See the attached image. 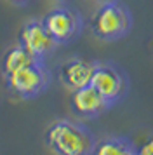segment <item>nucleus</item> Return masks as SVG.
Listing matches in <instances>:
<instances>
[{
  "instance_id": "f03ea898",
  "label": "nucleus",
  "mask_w": 153,
  "mask_h": 155,
  "mask_svg": "<svg viewBox=\"0 0 153 155\" xmlns=\"http://www.w3.org/2000/svg\"><path fill=\"white\" fill-rule=\"evenodd\" d=\"M90 31L97 40L115 42L131 33L132 14L129 7L118 0L99 4L96 12L90 18Z\"/></svg>"
},
{
  "instance_id": "f8f14e48",
  "label": "nucleus",
  "mask_w": 153,
  "mask_h": 155,
  "mask_svg": "<svg viewBox=\"0 0 153 155\" xmlns=\"http://www.w3.org/2000/svg\"><path fill=\"white\" fill-rule=\"evenodd\" d=\"M7 2H11L12 5H18V7H23V5H28L30 0H7Z\"/></svg>"
},
{
  "instance_id": "9d476101",
  "label": "nucleus",
  "mask_w": 153,
  "mask_h": 155,
  "mask_svg": "<svg viewBox=\"0 0 153 155\" xmlns=\"http://www.w3.org/2000/svg\"><path fill=\"white\" fill-rule=\"evenodd\" d=\"M33 61H37V58L31 56L21 44H16V45H12V47H9V49L4 52V56H2V61H0L2 77L9 75L11 71L18 70V68L24 66V64L33 63Z\"/></svg>"
},
{
  "instance_id": "6e6552de",
  "label": "nucleus",
  "mask_w": 153,
  "mask_h": 155,
  "mask_svg": "<svg viewBox=\"0 0 153 155\" xmlns=\"http://www.w3.org/2000/svg\"><path fill=\"white\" fill-rule=\"evenodd\" d=\"M96 64L97 61H90L87 58H80V56L70 58L68 61H64L57 70L59 82L68 91L80 89L83 85L90 84V77L94 73Z\"/></svg>"
},
{
  "instance_id": "0eeeda50",
  "label": "nucleus",
  "mask_w": 153,
  "mask_h": 155,
  "mask_svg": "<svg viewBox=\"0 0 153 155\" xmlns=\"http://www.w3.org/2000/svg\"><path fill=\"white\" fill-rule=\"evenodd\" d=\"M70 92H71L70 94V108H71L73 115L80 117V119H96L111 108L106 103V99L90 84Z\"/></svg>"
},
{
  "instance_id": "1a4fd4ad",
  "label": "nucleus",
  "mask_w": 153,
  "mask_h": 155,
  "mask_svg": "<svg viewBox=\"0 0 153 155\" xmlns=\"http://www.w3.org/2000/svg\"><path fill=\"white\" fill-rule=\"evenodd\" d=\"M96 155H138V147L127 136H108L97 140L94 147Z\"/></svg>"
},
{
  "instance_id": "7ed1b4c3",
  "label": "nucleus",
  "mask_w": 153,
  "mask_h": 155,
  "mask_svg": "<svg viewBox=\"0 0 153 155\" xmlns=\"http://www.w3.org/2000/svg\"><path fill=\"white\" fill-rule=\"evenodd\" d=\"M5 85L11 96L18 99H33L47 91L50 84V73H49L45 61L37 59L33 63L24 64L18 70L5 75Z\"/></svg>"
},
{
  "instance_id": "ddd939ff",
  "label": "nucleus",
  "mask_w": 153,
  "mask_h": 155,
  "mask_svg": "<svg viewBox=\"0 0 153 155\" xmlns=\"http://www.w3.org/2000/svg\"><path fill=\"white\" fill-rule=\"evenodd\" d=\"M94 2H97V4H104V2H111V0H94Z\"/></svg>"
},
{
  "instance_id": "20e7f679",
  "label": "nucleus",
  "mask_w": 153,
  "mask_h": 155,
  "mask_svg": "<svg viewBox=\"0 0 153 155\" xmlns=\"http://www.w3.org/2000/svg\"><path fill=\"white\" fill-rule=\"evenodd\" d=\"M40 21L44 23L45 30L59 45L75 40L83 30L82 14L76 9L68 7V5L52 7L44 14Z\"/></svg>"
},
{
  "instance_id": "423d86ee",
  "label": "nucleus",
  "mask_w": 153,
  "mask_h": 155,
  "mask_svg": "<svg viewBox=\"0 0 153 155\" xmlns=\"http://www.w3.org/2000/svg\"><path fill=\"white\" fill-rule=\"evenodd\" d=\"M18 44H21L31 56L42 61H45V58L59 47V44L50 37L40 19H31L21 26L18 33Z\"/></svg>"
},
{
  "instance_id": "39448f33",
  "label": "nucleus",
  "mask_w": 153,
  "mask_h": 155,
  "mask_svg": "<svg viewBox=\"0 0 153 155\" xmlns=\"http://www.w3.org/2000/svg\"><path fill=\"white\" fill-rule=\"evenodd\" d=\"M90 85L110 106H115L129 94V77L124 70L111 63H97L90 77Z\"/></svg>"
},
{
  "instance_id": "9b49d317",
  "label": "nucleus",
  "mask_w": 153,
  "mask_h": 155,
  "mask_svg": "<svg viewBox=\"0 0 153 155\" xmlns=\"http://www.w3.org/2000/svg\"><path fill=\"white\" fill-rule=\"evenodd\" d=\"M138 155H153V134H150L138 147Z\"/></svg>"
},
{
  "instance_id": "f257e3e1",
  "label": "nucleus",
  "mask_w": 153,
  "mask_h": 155,
  "mask_svg": "<svg viewBox=\"0 0 153 155\" xmlns=\"http://www.w3.org/2000/svg\"><path fill=\"white\" fill-rule=\"evenodd\" d=\"M96 143L89 127L68 119L54 120L44 133V145L57 155H92Z\"/></svg>"
}]
</instances>
